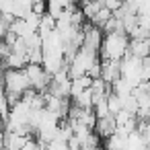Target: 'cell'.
I'll return each mask as SVG.
<instances>
[{"instance_id":"obj_1","label":"cell","mask_w":150,"mask_h":150,"mask_svg":"<svg viewBox=\"0 0 150 150\" xmlns=\"http://www.w3.org/2000/svg\"><path fill=\"white\" fill-rule=\"evenodd\" d=\"M127 47H129V37L125 33L103 35V41H101V47H99V60L121 62L127 56Z\"/></svg>"},{"instance_id":"obj_2","label":"cell","mask_w":150,"mask_h":150,"mask_svg":"<svg viewBox=\"0 0 150 150\" xmlns=\"http://www.w3.org/2000/svg\"><path fill=\"white\" fill-rule=\"evenodd\" d=\"M2 88L6 95H17V97H23L31 86H29V80H27V74L25 70H4V76H2Z\"/></svg>"},{"instance_id":"obj_3","label":"cell","mask_w":150,"mask_h":150,"mask_svg":"<svg viewBox=\"0 0 150 150\" xmlns=\"http://www.w3.org/2000/svg\"><path fill=\"white\" fill-rule=\"evenodd\" d=\"M25 74H27V80H29V86H31L35 93H39V95L47 93V86H50L52 76H50L41 66H37V64H29V66L25 68Z\"/></svg>"},{"instance_id":"obj_4","label":"cell","mask_w":150,"mask_h":150,"mask_svg":"<svg viewBox=\"0 0 150 150\" xmlns=\"http://www.w3.org/2000/svg\"><path fill=\"white\" fill-rule=\"evenodd\" d=\"M119 66L121 62H113V60H101V74L99 78L107 84H113L119 78Z\"/></svg>"},{"instance_id":"obj_5","label":"cell","mask_w":150,"mask_h":150,"mask_svg":"<svg viewBox=\"0 0 150 150\" xmlns=\"http://www.w3.org/2000/svg\"><path fill=\"white\" fill-rule=\"evenodd\" d=\"M101 140H109L113 134H115V117L111 115H105V117H97V123H95V129H93Z\"/></svg>"},{"instance_id":"obj_6","label":"cell","mask_w":150,"mask_h":150,"mask_svg":"<svg viewBox=\"0 0 150 150\" xmlns=\"http://www.w3.org/2000/svg\"><path fill=\"white\" fill-rule=\"evenodd\" d=\"M148 50H150V39L146 41H136V39H129V47H127V54L134 56V58H148Z\"/></svg>"},{"instance_id":"obj_7","label":"cell","mask_w":150,"mask_h":150,"mask_svg":"<svg viewBox=\"0 0 150 150\" xmlns=\"http://www.w3.org/2000/svg\"><path fill=\"white\" fill-rule=\"evenodd\" d=\"M27 142H29V138H23L15 132H4V148H8V150H21Z\"/></svg>"},{"instance_id":"obj_8","label":"cell","mask_w":150,"mask_h":150,"mask_svg":"<svg viewBox=\"0 0 150 150\" xmlns=\"http://www.w3.org/2000/svg\"><path fill=\"white\" fill-rule=\"evenodd\" d=\"M132 91H134V86H132V84H127L123 78H117V80L111 84V93H113V95H117L119 99L129 97V95H132Z\"/></svg>"},{"instance_id":"obj_9","label":"cell","mask_w":150,"mask_h":150,"mask_svg":"<svg viewBox=\"0 0 150 150\" xmlns=\"http://www.w3.org/2000/svg\"><path fill=\"white\" fill-rule=\"evenodd\" d=\"M66 6H68V2H58V0H54V2H47L45 4V15H50L52 19H60L64 13H66Z\"/></svg>"},{"instance_id":"obj_10","label":"cell","mask_w":150,"mask_h":150,"mask_svg":"<svg viewBox=\"0 0 150 150\" xmlns=\"http://www.w3.org/2000/svg\"><path fill=\"white\" fill-rule=\"evenodd\" d=\"M107 111H109L111 117H115V115L121 111V99H119L117 95H113V93L107 95Z\"/></svg>"},{"instance_id":"obj_11","label":"cell","mask_w":150,"mask_h":150,"mask_svg":"<svg viewBox=\"0 0 150 150\" xmlns=\"http://www.w3.org/2000/svg\"><path fill=\"white\" fill-rule=\"evenodd\" d=\"M138 27L150 35V15H138Z\"/></svg>"},{"instance_id":"obj_12","label":"cell","mask_w":150,"mask_h":150,"mask_svg":"<svg viewBox=\"0 0 150 150\" xmlns=\"http://www.w3.org/2000/svg\"><path fill=\"white\" fill-rule=\"evenodd\" d=\"M142 82H150V58L142 60Z\"/></svg>"},{"instance_id":"obj_13","label":"cell","mask_w":150,"mask_h":150,"mask_svg":"<svg viewBox=\"0 0 150 150\" xmlns=\"http://www.w3.org/2000/svg\"><path fill=\"white\" fill-rule=\"evenodd\" d=\"M119 6H121L119 0H103V8H107L111 15H113V13H117V11H119Z\"/></svg>"},{"instance_id":"obj_14","label":"cell","mask_w":150,"mask_h":150,"mask_svg":"<svg viewBox=\"0 0 150 150\" xmlns=\"http://www.w3.org/2000/svg\"><path fill=\"white\" fill-rule=\"evenodd\" d=\"M2 76H4V68H2V64H0V86H2Z\"/></svg>"}]
</instances>
